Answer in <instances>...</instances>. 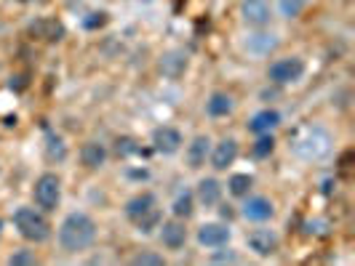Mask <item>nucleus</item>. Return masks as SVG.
Instances as JSON below:
<instances>
[{"mask_svg": "<svg viewBox=\"0 0 355 266\" xmlns=\"http://www.w3.org/2000/svg\"><path fill=\"white\" fill-rule=\"evenodd\" d=\"M174 216L177 218H190L193 216V192H182L174 200Z\"/></svg>", "mask_w": 355, "mask_h": 266, "instance_id": "5701e85b", "label": "nucleus"}, {"mask_svg": "<svg viewBox=\"0 0 355 266\" xmlns=\"http://www.w3.org/2000/svg\"><path fill=\"white\" fill-rule=\"evenodd\" d=\"M14 227H17L19 234H21L24 240H30V243H46L49 234H51L49 221L37 211H33V208H19V211L14 213Z\"/></svg>", "mask_w": 355, "mask_h": 266, "instance_id": "7ed1b4c3", "label": "nucleus"}, {"mask_svg": "<svg viewBox=\"0 0 355 266\" xmlns=\"http://www.w3.org/2000/svg\"><path fill=\"white\" fill-rule=\"evenodd\" d=\"M0 227H3V224H0Z\"/></svg>", "mask_w": 355, "mask_h": 266, "instance_id": "7c9ffc66", "label": "nucleus"}, {"mask_svg": "<svg viewBox=\"0 0 355 266\" xmlns=\"http://www.w3.org/2000/svg\"><path fill=\"white\" fill-rule=\"evenodd\" d=\"M198 200H200L206 208L219 205V200H222V187H219V181H216V178H203V181L198 184Z\"/></svg>", "mask_w": 355, "mask_h": 266, "instance_id": "dca6fc26", "label": "nucleus"}, {"mask_svg": "<svg viewBox=\"0 0 355 266\" xmlns=\"http://www.w3.org/2000/svg\"><path fill=\"white\" fill-rule=\"evenodd\" d=\"M155 208V197L150 195V192H144V195H137V197H131L128 202H125V218L128 221H139L144 213H150Z\"/></svg>", "mask_w": 355, "mask_h": 266, "instance_id": "f8f14e48", "label": "nucleus"}, {"mask_svg": "<svg viewBox=\"0 0 355 266\" xmlns=\"http://www.w3.org/2000/svg\"><path fill=\"white\" fill-rule=\"evenodd\" d=\"M209 152H211V142H209V136H196L193 144H190V149H187V162H190V168L198 171L200 165H206Z\"/></svg>", "mask_w": 355, "mask_h": 266, "instance_id": "ddd939ff", "label": "nucleus"}, {"mask_svg": "<svg viewBox=\"0 0 355 266\" xmlns=\"http://www.w3.org/2000/svg\"><path fill=\"white\" fill-rule=\"evenodd\" d=\"M246 243L257 256H272L278 250V234L272 229H254L246 237Z\"/></svg>", "mask_w": 355, "mask_h": 266, "instance_id": "0eeeda50", "label": "nucleus"}, {"mask_svg": "<svg viewBox=\"0 0 355 266\" xmlns=\"http://www.w3.org/2000/svg\"><path fill=\"white\" fill-rule=\"evenodd\" d=\"M96 237V224L86 213H70L62 227H59V245L64 253H80L94 243Z\"/></svg>", "mask_w": 355, "mask_h": 266, "instance_id": "f257e3e1", "label": "nucleus"}, {"mask_svg": "<svg viewBox=\"0 0 355 266\" xmlns=\"http://www.w3.org/2000/svg\"><path fill=\"white\" fill-rule=\"evenodd\" d=\"M131 264L134 266H163L166 261H163V256H158V253H137V256L131 258Z\"/></svg>", "mask_w": 355, "mask_h": 266, "instance_id": "a878e982", "label": "nucleus"}, {"mask_svg": "<svg viewBox=\"0 0 355 266\" xmlns=\"http://www.w3.org/2000/svg\"><path fill=\"white\" fill-rule=\"evenodd\" d=\"M272 149H275V139H272L270 133H259V139L254 144V155H257V158H267Z\"/></svg>", "mask_w": 355, "mask_h": 266, "instance_id": "393cba45", "label": "nucleus"}, {"mask_svg": "<svg viewBox=\"0 0 355 266\" xmlns=\"http://www.w3.org/2000/svg\"><path fill=\"white\" fill-rule=\"evenodd\" d=\"M160 240H163V245L171 250H177L184 245V240H187V229H184V224L182 221H166L163 227H160Z\"/></svg>", "mask_w": 355, "mask_h": 266, "instance_id": "9b49d317", "label": "nucleus"}, {"mask_svg": "<svg viewBox=\"0 0 355 266\" xmlns=\"http://www.w3.org/2000/svg\"><path fill=\"white\" fill-rule=\"evenodd\" d=\"M251 184H254V181H251L249 173H235V176L230 178V184H227V187H230V192L235 197H243V195H249Z\"/></svg>", "mask_w": 355, "mask_h": 266, "instance_id": "4be33fe9", "label": "nucleus"}, {"mask_svg": "<svg viewBox=\"0 0 355 266\" xmlns=\"http://www.w3.org/2000/svg\"><path fill=\"white\" fill-rule=\"evenodd\" d=\"M46 155H49V160H64L67 158L64 139H62V136H56V133H49V136H46Z\"/></svg>", "mask_w": 355, "mask_h": 266, "instance_id": "412c9836", "label": "nucleus"}, {"mask_svg": "<svg viewBox=\"0 0 355 266\" xmlns=\"http://www.w3.org/2000/svg\"><path fill=\"white\" fill-rule=\"evenodd\" d=\"M227 240H230V229L222 224H203L198 229V243L206 248H222L227 245Z\"/></svg>", "mask_w": 355, "mask_h": 266, "instance_id": "1a4fd4ad", "label": "nucleus"}, {"mask_svg": "<svg viewBox=\"0 0 355 266\" xmlns=\"http://www.w3.org/2000/svg\"><path fill=\"white\" fill-rule=\"evenodd\" d=\"M278 123H281V115H278L275 109H262V112H257V115L251 117L249 131L259 136V133H270Z\"/></svg>", "mask_w": 355, "mask_h": 266, "instance_id": "2eb2a0df", "label": "nucleus"}, {"mask_svg": "<svg viewBox=\"0 0 355 266\" xmlns=\"http://www.w3.org/2000/svg\"><path fill=\"white\" fill-rule=\"evenodd\" d=\"M153 144L160 155H174L182 146V133L177 128H155L153 131Z\"/></svg>", "mask_w": 355, "mask_h": 266, "instance_id": "6e6552de", "label": "nucleus"}, {"mask_svg": "<svg viewBox=\"0 0 355 266\" xmlns=\"http://www.w3.org/2000/svg\"><path fill=\"white\" fill-rule=\"evenodd\" d=\"M80 160H83V165L91 168V171H94V168H102L107 160V149L102 146V144L89 142L83 149H80Z\"/></svg>", "mask_w": 355, "mask_h": 266, "instance_id": "f3484780", "label": "nucleus"}, {"mask_svg": "<svg viewBox=\"0 0 355 266\" xmlns=\"http://www.w3.org/2000/svg\"><path fill=\"white\" fill-rule=\"evenodd\" d=\"M304 11V0H281V14L288 19L300 17Z\"/></svg>", "mask_w": 355, "mask_h": 266, "instance_id": "bb28decb", "label": "nucleus"}, {"mask_svg": "<svg viewBox=\"0 0 355 266\" xmlns=\"http://www.w3.org/2000/svg\"><path fill=\"white\" fill-rule=\"evenodd\" d=\"M246 46H249L251 53H259V56H265V53L275 51L278 40H275V35H251Z\"/></svg>", "mask_w": 355, "mask_h": 266, "instance_id": "aec40b11", "label": "nucleus"}, {"mask_svg": "<svg viewBox=\"0 0 355 266\" xmlns=\"http://www.w3.org/2000/svg\"><path fill=\"white\" fill-rule=\"evenodd\" d=\"M241 17L251 27H265L272 14H270L267 0H243L241 3Z\"/></svg>", "mask_w": 355, "mask_h": 266, "instance_id": "423d86ee", "label": "nucleus"}, {"mask_svg": "<svg viewBox=\"0 0 355 266\" xmlns=\"http://www.w3.org/2000/svg\"><path fill=\"white\" fill-rule=\"evenodd\" d=\"M160 70L166 72L168 77H179L182 72L187 70V56L182 51H168L160 59Z\"/></svg>", "mask_w": 355, "mask_h": 266, "instance_id": "a211bd4d", "label": "nucleus"}, {"mask_svg": "<svg viewBox=\"0 0 355 266\" xmlns=\"http://www.w3.org/2000/svg\"><path fill=\"white\" fill-rule=\"evenodd\" d=\"M37 208L46 213H51L59 208V200H62V181L56 173H43L35 181V189H33Z\"/></svg>", "mask_w": 355, "mask_h": 266, "instance_id": "20e7f679", "label": "nucleus"}, {"mask_svg": "<svg viewBox=\"0 0 355 266\" xmlns=\"http://www.w3.org/2000/svg\"><path fill=\"white\" fill-rule=\"evenodd\" d=\"M118 146H115V149H118V155H137V152H139V146H137V144L131 142V139H118Z\"/></svg>", "mask_w": 355, "mask_h": 266, "instance_id": "cd10ccee", "label": "nucleus"}, {"mask_svg": "<svg viewBox=\"0 0 355 266\" xmlns=\"http://www.w3.org/2000/svg\"><path fill=\"white\" fill-rule=\"evenodd\" d=\"M35 258H33V253H27V250H19V253H14L11 258H8V264H33Z\"/></svg>", "mask_w": 355, "mask_h": 266, "instance_id": "c85d7f7f", "label": "nucleus"}, {"mask_svg": "<svg viewBox=\"0 0 355 266\" xmlns=\"http://www.w3.org/2000/svg\"><path fill=\"white\" fill-rule=\"evenodd\" d=\"M206 109H209L211 117H225V115L232 112V99L227 93H214L211 99H209V104H206Z\"/></svg>", "mask_w": 355, "mask_h": 266, "instance_id": "6ab92c4d", "label": "nucleus"}, {"mask_svg": "<svg viewBox=\"0 0 355 266\" xmlns=\"http://www.w3.org/2000/svg\"><path fill=\"white\" fill-rule=\"evenodd\" d=\"M294 152L304 160H320L331 152V136L323 128H302L294 136Z\"/></svg>", "mask_w": 355, "mask_h": 266, "instance_id": "f03ea898", "label": "nucleus"}, {"mask_svg": "<svg viewBox=\"0 0 355 266\" xmlns=\"http://www.w3.org/2000/svg\"><path fill=\"white\" fill-rule=\"evenodd\" d=\"M235 158H238V142L235 139H222L211 152V165L216 171H225L227 165L235 162Z\"/></svg>", "mask_w": 355, "mask_h": 266, "instance_id": "9d476101", "label": "nucleus"}, {"mask_svg": "<svg viewBox=\"0 0 355 266\" xmlns=\"http://www.w3.org/2000/svg\"><path fill=\"white\" fill-rule=\"evenodd\" d=\"M304 75V61L300 56H288V59H278L272 67H270V80L286 86V83H294Z\"/></svg>", "mask_w": 355, "mask_h": 266, "instance_id": "39448f33", "label": "nucleus"}, {"mask_svg": "<svg viewBox=\"0 0 355 266\" xmlns=\"http://www.w3.org/2000/svg\"><path fill=\"white\" fill-rule=\"evenodd\" d=\"M160 227V211L158 208H153L150 213H144L142 218L137 221V229L142 231V234H150L153 229H158Z\"/></svg>", "mask_w": 355, "mask_h": 266, "instance_id": "b1692460", "label": "nucleus"}, {"mask_svg": "<svg viewBox=\"0 0 355 266\" xmlns=\"http://www.w3.org/2000/svg\"><path fill=\"white\" fill-rule=\"evenodd\" d=\"M243 216L251 221H267L272 216V202L267 197H249L243 205Z\"/></svg>", "mask_w": 355, "mask_h": 266, "instance_id": "4468645a", "label": "nucleus"}, {"mask_svg": "<svg viewBox=\"0 0 355 266\" xmlns=\"http://www.w3.org/2000/svg\"><path fill=\"white\" fill-rule=\"evenodd\" d=\"M214 261H238L235 253H227V256H214Z\"/></svg>", "mask_w": 355, "mask_h": 266, "instance_id": "c756f323", "label": "nucleus"}]
</instances>
